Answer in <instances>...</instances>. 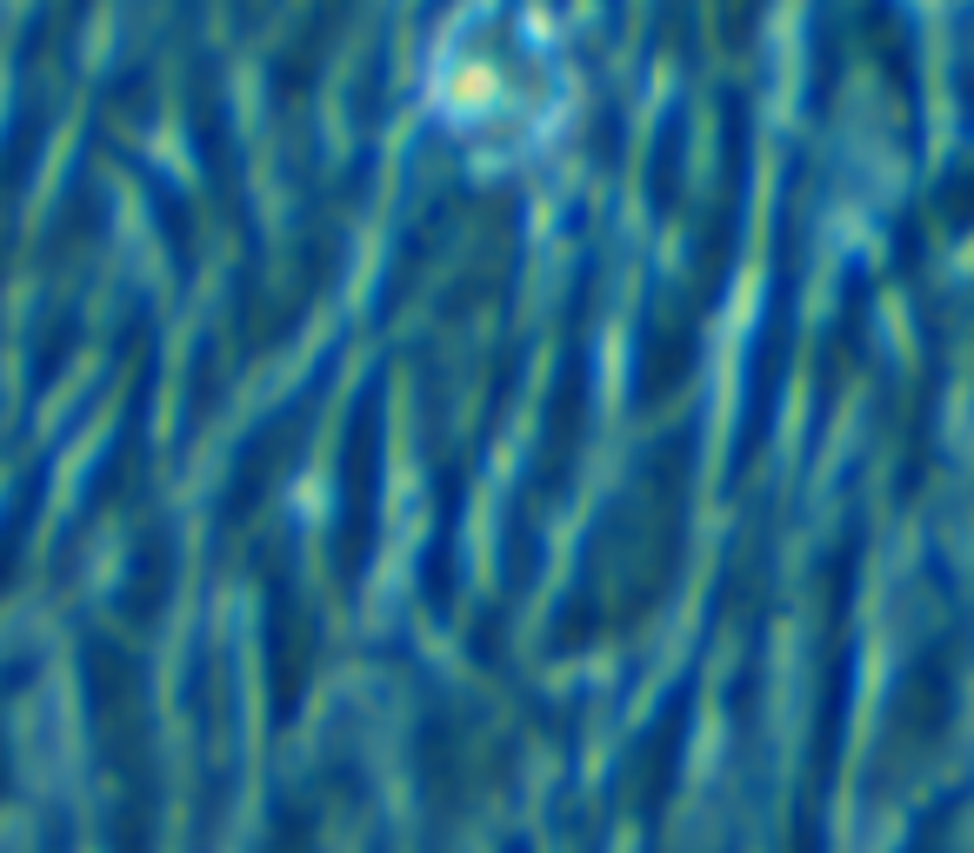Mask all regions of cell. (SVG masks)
Wrapping results in <instances>:
<instances>
[{"instance_id":"obj_1","label":"cell","mask_w":974,"mask_h":853,"mask_svg":"<svg viewBox=\"0 0 974 853\" xmlns=\"http://www.w3.org/2000/svg\"><path fill=\"white\" fill-rule=\"evenodd\" d=\"M501 107H528V113H541V107L528 100V87H521V80H508V87H501ZM461 113H494V87L461 93Z\"/></svg>"}]
</instances>
